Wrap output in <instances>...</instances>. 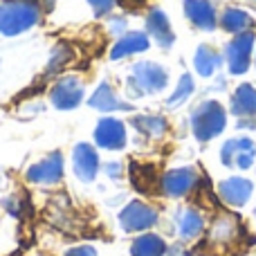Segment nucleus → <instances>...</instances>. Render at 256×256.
Masks as SVG:
<instances>
[{
    "label": "nucleus",
    "instance_id": "1",
    "mask_svg": "<svg viewBox=\"0 0 256 256\" xmlns=\"http://www.w3.org/2000/svg\"><path fill=\"white\" fill-rule=\"evenodd\" d=\"M40 20L38 0H4L0 2V34L18 36Z\"/></svg>",
    "mask_w": 256,
    "mask_h": 256
},
{
    "label": "nucleus",
    "instance_id": "2",
    "mask_svg": "<svg viewBox=\"0 0 256 256\" xmlns=\"http://www.w3.org/2000/svg\"><path fill=\"white\" fill-rule=\"evenodd\" d=\"M168 74L162 66L153 61H140L130 68V76L126 79L128 92L132 97H142V94H158L166 88Z\"/></svg>",
    "mask_w": 256,
    "mask_h": 256
},
{
    "label": "nucleus",
    "instance_id": "3",
    "mask_svg": "<svg viewBox=\"0 0 256 256\" xmlns=\"http://www.w3.org/2000/svg\"><path fill=\"white\" fill-rule=\"evenodd\" d=\"M225 124H227L225 108L218 102H214V99L202 102L191 115V128H194V135L198 142H209L216 135H220Z\"/></svg>",
    "mask_w": 256,
    "mask_h": 256
},
{
    "label": "nucleus",
    "instance_id": "4",
    "mask_svg": "<svg viewBox=\"0 0 256 256\" xmlns=\"http://www.w3.org/2000/svg\"><path fill=\"white\" fill-rule=\"evenodd\" d=\"M240 236H243V222H240V218L232 212H220L214 216L212 225H209L207 245L222 252V250L234 248L240 240Z\"/></svg>",
    "mask_w": 256,
    "mask_h": 256
},
{
    "label": "nucleus",
    "instance_id": "5",
    "mask_svg": "<svg viewBox=\"0 0 256 256\" xmlns=\"http://www.w3.org/2000/svg\"><path fill=\"white\" fill-rule=\"evenodd\" d=\"M84 102V81L76 74H63L52 84L50 104L56 110H74Z\"/></svg>",
    "mask_w": 256,
    "mask_h": 256
},
{
    "label": "nucleus",
    "instance_id": "6",
    "mask_svg": "<svg viewBox=\"0 0 256 256\" xmlns=\"http://www.w3.org/2000/svg\"><path fill=\"white\" fill-rule=\"evenodd\" d=\"M198 171L191 166H182V168H171L160 178V191L168 198H184L191 191L198 186Z\"/></svg>",
    "mask_w": 256,
    "mask_h": 256
},
{
    "label": "nucleus",
    "instance_id": "7",
    "mask_svg": "<svg viewBox=\"0 0 256 256\" xmlns=\"http://www.w3.org/2000/svg\"><path fill=\"white\" fill-rule=\"evenodd\" d=\"M160 214L155 207L142 202V200H132L120 212V225L124 232H146L158 222Z\"/></svg>",
    "mask_w": 256,
    "mask_h": 256
},
{
    "label": "nucleus",
    "instance_id": "8",
    "mask_svg": "<svg viewBox=\"0 0 256 256\" xmlns=\"http://www.w3.org/2000/svg\"><path fill=\"white\" fill-rule=\"evenodd\" d=\"M66 171V164H63V155L58 150L45 155L40 162L32 164L27 168V180L32 184H58Z\"/></svg>",
    "mask_w": 256,
    "mask_h": 256
},
{
    "label": "nucleus",
    "instance_id": "9",
    "mask_svg": "<svg viewBox=\"0 0 256 256\" xmlns=\"http://www.w3.org/2000/svg\"><path fill=\"white\" fill-rule=\"evenodd\" d=\"M254 32H243L236 34V38L227 45V63H230V72L232 74H243L248 72L250 61H252V52H254Z\"/></svg>",
    "mask_w": 256,
    "mask_h": 256
},
{
    "label": "nucleus",
    "instance_id": "10",
    "mask_svg": "<svg viewBox=\"0 0 256 256\" xmlns=\"http://www.w3.org/2000/svg\"><path fill=\"white\" fill-rule=\"evenodd\" d=\"M256 158V146L250 137H240V140H227L220 150V162L225 166H238L250 168Z\"/></svg>",
    "mask_w": 256,
    "mask_h": 256
},
{
    "label": "nucleus",
    "instance_id": "11",
    "mask_svg": "<svg viewBox=\"0 0 256 256\" xmlns=\"http://www.w3.org/2000/svg\"><path fill=\"white\" fill-rule=\"evenodd\" d=\"M94 142L106 150H122L126 146V126L115 117H104L94 128Z\"/></svg>",
    "mask_w": 256,
    "mask_h": 256
},
{
    "label": "nucleus",
    "instance_id": "12",
    "mask_svg": "<svg viewBox=\"0 0 256 256\" xmlns=\"http://www.w3.org/2000/svg\"><path fill=\"white\" fill-rule=\"evenodd\" d=\"M72 168H74V176L81 182H92L99 171V155L94 146L86 144V142L76 144L72 150Z\"/></svg>",
    "mask_w": 256,
    "mask_h": 256
},
{
    "label": "nucleus",
    "instance_id": "13",
    "mask_svg": "<svg viewBox=\"0 0 256 256\" xmlns=\"http://www.w3.org/2000/svg\"><path fill=\"white\" fill-rule=\"evenodd\" d=\"M254 184L248 178H227L218 184V196L220 200H225L230 207H243L248 204V200L252 198Z\"/></svg>",
    "mask_w": 256,
    "mask_h": 256
},
{
    "label": "nucleus",
    "instance_id": "14",
    "mask_svg": "<svg viewBox=\"0 0 256 256\" xmlns=\"http://www.w3.org/2000/svg\"><path fill=\"white\" fill-rule=\"evenodd\" d=\"M150 45L148 40V34L144 32H126L110 50V58L112 61H120V58H126V56H132V54H140V52H146Z\"/></svg>",
    "mask_w": 256,
    "mask_h": 256
},
{
    "label": "nucleus",
    "instance_id": "15",
    "mask_svg": "<svg viewBox=\"0 0 256 256\" xmlns=\"http://www.w3.org/2000/svg\"><path fill=\"white\" fill-rule=\"evenodd\" d=\"M146 32L153 36L160 48H171L173 40H176L171 22H168L166 14L162 9H150L148 12V16H146Z\"/></svg>",
    "mask_w": 256,
    "mask_h": 256
},
{
    "label": "nucleus",
    "instance_id": "16",
    "mask_svg": "<svg viewBox=\"0 0 256 256\" xmlns=\"http://www.w3.org/2000/svg\"><path fill=\"white\" fill-rule=\"evenodd\" d=\"M184 14L196 27L212 32L216 27V12L209 0H184Z\"/></svg>",
    "mask_w": 256,
    "mask_h": 256
},
{
    "label": "nucleus",
    "instance_id": "17",
    "mask_svg": "<svg viewBox=\"0 0 256 256\" xmlns=\"http://www.w3.org/2000/svg\"><path fill=\"white\" fill-rule=\"evenodd\" d=\"M88 106H92L94 110H102V112H115V110H130V106L124 104L120 97L115 94L112 86L108 81L99 84V88L92 92V97L88 99Z\"/></svg>",
    "mask_w": 256,
    "mask_h": 256
},
{
    "label": "nucleus",
    "instance_id": "18",
    "mask_svg": "<svg viewBox=\"0 0 256 256\" xmlns=\"http://www.w3.org/2000/svg\"><path fill=\"white\" fill-rule=\"evenodd\" d=\"M204 230V218L196 209H182L178 214V234L182 240H194L202 234Z\"/></svg>",
    "mask_w": 256,
    "mask_h": 256
},
{
    "label": "nucleus",
    "instance_id": "19",
    "mask_svg": "<svg viewBox=\"0 0 256 256\" xmlns=\"http://www.w3.org/2000/svg\"><path fill=\"white\" fill-rule=\"evenodd\" d=\"M232 112L238 117L256 115V88L250 84L238 86V90L232 97Z\"/></svg>",
    "mask_w": 256,
    "mask_h": 256
},
{
    "label": "nucleus",
    "instance_id": "20",
    "mask_svg": "<svg viewBox=\"0 0 256 256\" xmlns=\"http://www.w3.org/2000/svg\"><path fill=\"white\" fill-rule=\"evenodd\" d=\"M130 254L132 256H164L166 254V243L158 234H142L132 240Z\"/></svg>",
    "mask_w": 256,
    "mask_h": 256
},
{
    "label": "nucleus",
    "instance_id": "21",
    "mask_svg": "<svg viewBox=\"0 0 256 256\" xmlns=\"http://www.w3.org/2000/svg\"><path fill=\"white\" fill-rule=\"evenodd\" d=\"M220 63H222V56L218 52H214L209 45H200L196 56H194L196 70H198V74H202V76H212L214 72L220 68Z\"/></svg>",
    "mask_w": 256,
    "mask_h": 256
},
{
    "label": "nucleus",
    "instance_id": "22",
    "mask_svg": "<svg viewBox=\"0 0 256 256\" xmlns=\"http://www.w3.org/2000/svg\"><path fill=\"white\" fill-rule=\"evenodd\" d=\"M220 22H222V30L232 32V34H243V32H248L250 27H252L254 20L243 9H225Z\"/></svg>",
    "mask_w": 256,
    "mask_h": 256
},
{
    "label": "nucleus",
    "instance_id": "23",
    "mask_svg": "<svg viewBox=\"0 0 256 256\" xmlns=\"http://www.w3.org/2000/svg\"><path fill=\"white\" fill-rule=\"evenodd\" d=\"M132 126L148 137H162L168 128L166 120L160 115H137V117H132Z\"/></svg>",
    "mask_w": 256,
    "mask_h": 256
},
{
    "label": "nucleus",
    "instance_id": "24",
    "mask_svg": "<svg viewBox=\"0 0 256 256\" xmlns=\"http://www.w3.org/2000/svg\"><path fill=\"white\" fill-rule=\"evenodd\" d=\"M130 178L132 184L137 186L140 191H150L155 186H160V178L155 176L153 166H146V164H130Z\"/></svg>",
    "mask_w": 256,
    "mask_h": 256
},
{
    "label": "nucleus",
    "instance_id": "25",
    "mask_svg": "<svg viewBox=\"0 0 256 256\" xmlns=\"http://www.w3.org/2000/svg\"><path fill=\"white\" fill-rule=\"evenodd\" d=\"M70 61H72V50H70V45L58 43L56 48L52 50V56H50L48 66H45V76L58 74L61 70H66V66H68Z\"/></svg>",
    "mask_w": 256,
    "mask_h": 256
},
{
    "label": "nucleus",
    "instance_id": "26",
    "mask_svg": "<svg viewBox=\"0 0 256 256\" xmlns=\"http://www.w3.org/2000/svg\"><path fill=\"white\" fill-rule=\"evenodd\" d=\"M191 94H194V79H191V74H182L180 81H178V86H176V90H173V94L166 99V106L178 108L180 104H184Z\"/></svg>",
    "mask_w": 256,
    "mask_h": 256
},
{
    "label": "nucleus",
    "instance_id": "27",
    "mask_svg": "<svg viewBox=\"0 0 256 256\" xmlns=\"http://www.w3.org/2000/svg\"><path fill=\"white\" fill-rule=\"evenodd\" d=\"M90 2V7H92V12H94V16H106V14H110V9L115 7V2L117 0H88Z\"/></svg>",
    "mask_w": 256,
    "mask_h": 256
},
{
    "label": "nucleus",
    "instance_id": "28",
    "mask_svg": "<svg viewBox=\"0 0 256 256\" xmlns=\"http://www.w3.org/2000/svg\"><path fill=\"white\" fill-rule=\"evenodd\" d=\"M108 30H110L112 36L122 38V36L126 34V18H110V22H108Z\"/></svg>",
    "mask_w": 256,
    "mask_h": 256
},
{
    "label": "nucleus",
    "instance_id": "29",
    "mask_svg": "<svg viewBox=\"0 0 256 256\" xmlns=\"http://www.w3.org/2000/svg\"><path fill=\"white\" fill-rule=\"evenodd\" d=\"M66 256H97V250L92 245H79V248L68 250Z\"/></svg>",
    "mask_w": 256,
    "mask_h": 256
},
{
    "label": "nucleus",
    "instance_id": "30",
    "mask_svg": "<svg viewBox=\"0 0 256 256\" xmlns=\"http://www.w3.org/2000/svg\"><path fill=\"white\" fill-rule=\"evenodd\" d=\"M104 171H106L108 178H112V180H120V178H122V171H124V168H122L120 162H108L106 166H104Z\"/></svg>",
    "mask_w": 256,
    "mask_h": 256
},
{
    "label": "nucleus",
    "instance_id": "31",
    "mask_svg": "<svg viewBox=\"0 0 256 256\" xmlns=\"http://www.w3.org/2000/svg\"><path fill=\"white\" fill-rule=\"evenodd\" d=\"M117 2H120L122 7H126V9H137V7H142L146 0H117Z\"/></svg>",
    "mask_w": 256,
    "mask_h": 256
}]
</instances>
